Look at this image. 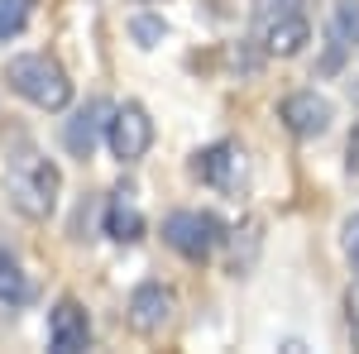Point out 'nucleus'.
I'll return each mask as SVG.
<instances>
[{"label": "nucleus", "instance_id": "f257e3e1", "mask_svg": "<svg viewBox=\"0 0 359 354\" xmlns=\"http://www.w3.org/2000/svg\"><path fill=\"white\" fill-rule=\"evenodd\" d=\"M0 182H5L10 206H15L25 220H48L57 211L62 172H57V163L29 135L5 139V149H0Z\"/></svg>", "mask_w": 359, "mask_h": 354}, {"label": "nucleus", "instance_id": "f03ea898", "mask_svg": "<svg viewBox=\"0 0 359 354\" xmlns=\"http://www.w3.org/2000/svg\"><path fill=\"white\" fill-rule=\"evenodd\" d=\"M5 82L15 96H25L39 110H62L72 101V77L62 72V62L48 53H20L5 62Z\"/></svg>", "mask_w": 359, "mask_h": 354}, {"label": "nucleus", "instance_id": "7ed1b4c3", "mask_svg": "<svg viewBox=\"0 0 359 354\" xmlns=\"http://www.w3.org/2000/svg\"><path fill=\"white\" fill-rule=\"evenodd\" d=\"M254 25L264 39V53L273 57H292L311 43V20H306L302 0H259Z\"/></svg>", "mask_w": 359, "mask_h": 354}, {"label": "nucleus", "instance_id": "20e7f679", "mask_svg": "<svg viewBox=\"0 0 359 354\" xmlns=\"http://www.w3.org/2000/svg\"><path fill=\"white\" fill-rule=\"evenodd\" d=\"M192 177H201L206 187H216L221 196H230V201H240L249 191V154L235 139L206 144V149L192 154Z\"/></svg>", "mask_w": 359, "mask_h": 354}, {"label": "nucleus", "instance_id": "39448f33", "mask_svg": "<svg viewBox=\"0 0 359 354\" xmlns=\"http://www.w3.org/2000/svg\"><path fill=\"white\" fill-rule=\"evenodd\" d=\"M225 240V225L211 211H172L163 220V245L172 254H182L187 264H201V259H211Z\"/></svg>", "mask_w": 359, "mask_h": 354}, {"label": "nucleus", "instance_id": "423d86ee", "mask_svg": "<svg viewBox=\"0 0 359 354\" xmlns=\"http://www.w3.org/2000/svg\"><path fill=\"white\" fill-rule=\"evenodd\" d=\"M106 144H111V154L120 163H139L154 149V120H149V110L139 106V101L115 106L111 120H106Z\"/></svg>", "mask_w": 359, "mask_h": 354}, {"label": "nucleus", "instance_id": "0eeeda50", "mask_svg": "<svg viewBox=\"0 0 359 354\" xmlns=\"http://www.w3.org/2000/svg\"><path fill=\"white\" fill-rule=\"evenodd\" d=\"M278 120L287 125V135H297V139H321L326 130H331V120H335V106L321 96V91H292V96H283Z\"/></svg>", "mask_w": 359, "mask_h": 354}, {"label": "nucleus", "instance_id": "6e6552de", "mask_svg": "<svg viewBox=\"0 0 359 354\" xmlns=\"http://www.w3.org/2000/svg\"><path fill=\"white\" fill-rule=\"evenodd\" d=\"M172 311H177L172 287H163V282H139L135 292H130V311L125 316H130V330H139V335H163Z\"/></svg>", "mask_w": 359, "mask_h": 354}, {"label": "nucleus", "instance_id": "1a4fd4ad", "mask_svg": "<svg viewBox=\"0 0 359 354\" xmlns=\"http://www.w3.org/2000/svg\"><path fill=\"white\" fill-rule=\"evenodd\" d=\"M48 345L57 354H82L91 345V316L82 311V301L77 297H62L48 311Z\"/></svg>", "mask_w": 359, "mask_h": 354}, {"label": "nucleus", "instance_id": "9d476101", "mask_svg": "<svg viewBox=\"0 0 359 354\" xmlns=\"http://www.w3.org/2000/svg\"><path fill=\"white\" fill-rule=\"evenodd\" d=\"M111 110H115L111 101H101V96H96V101H86V106L67 120V135H62V139H67V149H72L77 158H91V154H96V144H101V135H106Z\"/></svg>", "mask_w": 359, "mask_h": 354}, {"label": "nucleus", "instance_id": "9b49d317", "mask_svg": "<svg viewBox=\"0 0 359 354\" xmlns=\"http://www.w3.org/2000/svg\"><path fill=\"white\" fill-rule=\"evenodd\" d=\"M106 235L115 245H135L144 240V211L135 201V187H115L111 201H106Z\"/></svg>", "mask_w": 359, "mask_h": 354}, {"label": "nucleus", "instance_id": "f8f14e48", "mask_svg": "<svg viewBox=\"0 0 359 354\" xmlns=\"http://www.w3.org/2000/svg\"><path fill=\"white\" fill-rule=\"evenodd\" d=\"M0 301H5V306H25V301H34V278L25 273L20 254L5 249V245H0Z\"/></svg>", "mask_w": 359, "mask_h": 354}, {"label": "nucleus", "instance_id": "ddd939ff", "mask_svg": "<svg viewBox=\"0 0 359 354\" xmlns=\"http://www.w3.org/2000/svg\"><path fill=\"white\" fill-rule=\"evenodd\" d=\"M331 39H335V48H359V0H335Z\"/></svg>", "mask_w": 359, "mask_h": 354}, {"label": "nucleus", "instance_id": "4468645a", "mask_svg": "<svg viewBox=\"0 0 359 354\" xmlns=\"http://www.w3.org/2000/svg\"><path fill=\"white\" fill-rule=\"evenodd\" d=\"M34 5H39V0H0V43H10V39L29 25Z\"/></svg>", "mask_w": 359, "mask_h": 354}, {"label": "nucleus", "instance_id": "2eb2a0df", "mask_svg": "<svg viewBox=\"0 0 359 354\" xmlns=\"http://www.w3.org/2000/svg\"><path fill=\"white\" fill-rule=\"evenodd\" d=\"M130 29H135L139 48H154V43H163V34H168V25H163V20H154V15H139Z\"/></svg>", "mask_w": 359, "mask_h": 354}, {"label": "nucleus", "instance_id": "dca6fc26", "mask_svg": "<svg viewBox=\"0 0 359 354\" xmlns=\"http://www.w3.org/2000/svg\"><path fill=\"white\" fill-rule=\"evenodd\" d=\"M340 245H345V259H350V264H355V273H359V216L345 220V235H340Z\"/></svg>", "mask_w": 359, "mask_h": 354}, {"label": "nucleus", "instance_id": "f3484780", "mask_svg": "<svg viewBox=\"0 0 359 354\" xmlns=\"http://www.w3.org/2000/svg\"><path fill=\"white\" fill-rule=\"evenodd\" d=\"M345 168H350V172L359 177V125L350 130V144H345Z\"/></svg>", "mask_w": 359, "mask_h": 354}, {"label": "nucleus", "instance_id": "a211bd4d", "mask_svg": "<svg viewBox=\"0 0 359 354\" xmlns=\"http://www.w3.org/2000/svg\"><path fill=\"white\" fill-rule=\"evenodd\" d=\"M359 316V282H355V292H350V321Z\"/></svg>", "mask_w": 359, "mask_h": 354}, {"label": "nucleus", "instance_id": "6ab92c4d", "mask_svg": "<svg viewBox=\"0 0 359 354\" xmlns=\"http://www.w3.org/2000/svg\"><path fill=\"white\" fill-rule=\"evenodd\" d=\"M350 335H355V345H359V316H355V321H350Z\"/></svg>", "mask_w": 359, "mask_h": 354}, {"label": "nucleus", "instance_id": "aec40b11", "mask_svg": "<svg viewBox=\"0 0 359 354\" xmlns=\"http://www.w3.org/2000/svg\"><path fill=\"white\" fill-rule=\"evenodd\" d=\"M139 5H158V0H139Z\"/></svg>", "mask_w": 359, "mask_h": 354}]
</instances>
